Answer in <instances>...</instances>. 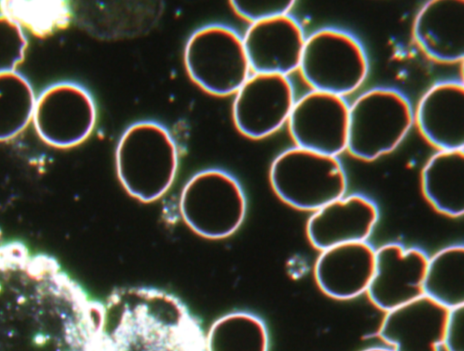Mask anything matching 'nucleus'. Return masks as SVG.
I'll list each match as a JSON object with an SVG mask.
<instances>
[{
	"instance_id": "obj_15",
	"label": "nucleus",
	"mask_w": 464,
	"mask_h": 351,
	"mask_svg": "<svg viewBox=\"0 0 464 351\" xmlns=\"http://www.w3.org/2000/svg\"><path fill=\"white\" fill-rule=\"evenodd\" d=\"M414 122L421 135L438 151L464 148V86L448 80L434 83L421 96Z\"/></svg>"
},
{
	"instance_id": "obj_8",
	"label": "nucleus",
	"mask_w": 464,
	"mask_h": 351,
	"mask_svg": "<svg viewBox=\"0 0 464 351\" xmlns=\"http://www.w3.org/2000/svg\"><path fill=\"white\" fill-rule=\"evenodd\" d=\"M96 119L91 93L78 83L63 82L50 85L36 98L32 121L44 142L71 148L91 135Z\"/></svg>"
},
{
	"instance_id": "obj_3",
	"label": "nucleus",
	"mask_w": 464,
	"mask_h": 351,
	"mask_svg": "<svg viewBox=\"0 0 464 351\" xmlns=\"http://www.w3.org/2000/svg\"><path fill=\"white\" fill-rule=\"evenodd\" d=\"M414 122L408 98L388 87L372 88L349 105L346 150L372 161L395 150Z\"/></svg>"
},
{
	"instance_id": "obj_17",
	"label": "nucleus",
	"mask_w": 464,
	"mask_h": 351,
	"mask_svg": "<svg viewBox=\"0 0 464 351\" xmlns=\"http://www.w3.org/2000/svg\"><path fill=\"white\" fill-rule=\"evenodd\" d=\"M413 38L430 59L454 63L464 56V1L432 0L418 12Z\"/></svg>"
},
{
	"instance_id": "obj_4",
	"label": "nucleus",
	"mask_w": 464,
	"mask_h": 351,
	"mask_svg": "<svg viewBox=\"0 0 464 351\" xmlns=\"http://www.w3.org/2000/svg\"><path fill=\"white\" fill-rule=\"evenodd\" d=\"M269 180L284 202L313 212L344 196L347 189L346 174L337 157L296 146L274 159Z\"/></svg>"
},
{
	"instance_id": "obj_21",
	"label": "nucleus",
	"mask_w": 464,
	"mask_h": 351,
	"mask_svg": "<svg viewBox=\"0 0 464 351\" xmlns=\"http://www.w3.org/2000/svg\"><path fill=\"white\" fill-rule=\"evenodd\" d=\"M35 96L29 82L14 72L0 73V141L10 140L32 121Z\"/></svg>"
},
{
	"instance_id": "obj_9",
	"label": "nucleus",
	"mask_w": 464,
	"mask_h": 351,
	"mask_svg": "<svg viewBox=\"0 0 464 351\" xmlns=\"http://www.w3.org/2000/svg\"><path fill=\"white\" fill-rule=\"evenodd\" d=\"M348 117L343 97L312 90L295 102L287 123L296 147L337 157L346 150Z\"/></svg>"
},
{
	"instance_id": "obj_14",
	"label": "nucleus",
	"mask_w": 464,
	"mask_h": 351,
	"mask_svg": "<svg viewBox=\"0 0 464 351\" xmlns=\"http://www.w3.org/2000/svg\"><path fill=\"white\" fill-rule=\"evenodd\" d=\"M449 310L422 295L385 312L378 336L392 351H440Z\"/></svg>"
},
{
	"instance_id": "obj_1",
	"label": "nucleus",
	"mask_w": 464,
	"mask_h": 351,
	"mask_svg": "<svg viewBox=\"0 0 464 351\" xmlns=\"http://www.w3.org/2000/svg\"><path fill=\"white\" fill-rule=\"evenodd\" d=\"M102 306L100 351H206L198 320L169 293L121 288Z\"/></svg>"
},
{
	"instance_id": "obj_13",
	"label": "nucleus",
	"mask_w": 464,
	"mask_h": 351,
	"mask_svg": "<svg viewBox=\"0 0 464 351\" xmlns=\"http://www.w3.org/2000/svg\"><path fill=\"white\" fill-rule=\"evenodd\" d=\"M379 219L375 202L353 193L343 196L313 212L306 223L310 243L319 250L366 241Z\"/></svg>"
},
{
	"instance_id": "obj_10",
	"label": "nucleus",
	"mask_w": 464,
	"mask_h": 351,
	"mask_svg": "<svg viewBox=\"0 0 464 351\" xmlns=\"http://www.w3.org/2000/svg\"><path fill=\"white\" fill-rule=\"evenodd\" d=\"M295 102L293 85L287 76L254 73L236 93L235 125L248 138H266L287 122Z\"/></svg>"
},
{
	"instance_id": "obj_22",
	"label": "nucleus",
	"mask_w": 464,
	"mask_h": 351,
	"mask_svg": "<svg viewBox=\"0 0 464 351\" xmlns=\"http://www.w3.org/2000/svg\"><path fill=\"white\" fill-rule=\"evenodd\" d=\"M1 7L4 15L38 35L63 27L69 19L65 4L58 1H5Z\"/></svg>"
},
{
	"instance_id": "obj_24",
	"label": "nucleus",
	"mask_w": 464,
	"mask_h": 351,
	"mask_svg": "<svg viewBox=\"0 0 464 351\" xmlns=\"http://www.w3.org/2000/svg\"><path fill=\"white\" fill-rule=\"evenodd\" d=\"M234 11L242 18L256 23L279 15H288L292 0H242L231 1Z\"/></svg>"
},
{
	"instance_id": "obj_19",
	"label": "nucleus",
	"mask_w": 464,
	"mask_h": 351,
	"mask_svg": "<svg viewBox=\"0 0 464 351\" xmlns=\"http://www.w3.org/2000/svg\"><path fill=\"white\" fill-rule=\"evenodd\" d=\"M423 295L448 309L464 306V247H445L429 258Z\"/></svg>"
},
{
	"instance_id": "obj_23",
	"label": "nucleus",
	"mask_w": 464,
	"mask_h": 351,
	"mask_svg": "<svg viewBox=\"0 0 464 351\" xmlns=\"http://www.w3.org/2000/svg\"><path fill=\"white\" fill-rule=\"evenodd\" d=\"M27 40L22 27L0 14V73L14 72L24 60Z\"/></svg>"
},
{
	"instance_id": "obj_25",
	"label": "nucleus",
	"mask_w": 464,
	"mask_h": 351,
	"mask_svg": "<svg viewBox=\"0 0 464 351\" xmlns=\"http://www.w3.org/2000/svg\"><path fill=\"white\" fill-rule=\"evenodd\" d=\"M464 306L449 310L442 347L446 351H463Z\"/></svg>"
},
{
	"instance_id": "obj_20",
	"label": "nucleus",
	"mask_w": 464,
	"mask_h": 351,
	"mask_svg": "<svg viewBox=\"0 0 464 351\" xmlns=\"http://www.w3.org/2000/svg\"><path fill=\"white\" fill-rule=\"evenodd\" d=\"M206 351H268L266 327L257 316L233 312L217 319L205 336Z\"/></svg>"
},
{
	"instance_id": "obj_11",
	"label": "nucleus",
	"mask_w": 464,
	"mask_h": 351,
	"mask_svg": "<svg viewBox=\"0 0 464 351\" xmlns=\"http://www.w3.org/2000/svg\"><path fill=\"white\" fill-rule=\"evenodd\" d=\"M428 259L421 249L400 243L375 249L374 272L366 291L371 301L388 312L421 297Z\"/></svg>"
},
{
	"instance_id": "obj_6",
	"label": "nucleus",
	"mask_w": 464,
	"mask_h": 351,
	"mask_svg": "<svg viewBox=\"0 0 464 351\" xmlns=\"http://www.w3.org/2000/svg\"><path fill=\"white\" fill-rule=\"evenodd\" d=\"M180 214L197 234L212 239H224L242 224L246 200L237 180L220 169L194 174L182 189Z\"/></svg>"
},
{
	"instance_id": "obj_12",
	"label": "nucleus",
	"mask_w": 464,
	"mask_h": 351,
	"mask_svg": "<svg viewBox=\"0 0 464 351\" xmlns=\"http://www.w3.org/2000/svg\"><path fill=\"white\" fill-rule=\"evenodd\" d=\"M305 38L289 14L252 23L242 38L250 70L287 76L299 67Z\"/></svg>"
},
{
	"instance_id": "obj_5",
	"label": "nucleus",
	"mask_w": 464,
	"mask_h": 351,
	"mask_svg": "<svg viewBox=\"0 0 464 351\" xmlns=\"http://www.w3.org/2000/svg\"><path fill=\"white\" fill-rule=\"evenodd\" d=\"M298 69L312 90L343 97L362 84L369 63L353 34L324 27L305 38Z\"/></svg>"
},
{
	"instance_id": "obj_7",
	"label": "nucleus",
	"mask_w": 464,
	"mask_h": 351,
	"mask_svg": "<svg viewBox=\"0 0 464 351\" xmlns=\"http://www.w3.org/2000/svg\"><path fill=\"white\" fill-rule=\"evenodd\" d=\"M184 63L191 80L217 96L237 93L250 71L242 37L235 29L220 24L204 25L191 34L185 46Z\"/></svg>"
},
{
	"instance_id": "obj_2",
	"label": "nucleus",
	"mask_w": 464,
	"mask_h": 351,
	"mask_svg": "<svg viewBox=\"0 0 464 351\" xmlns=\"http://www.w3.org/2000/svg\"><path fill=\"white\" fill-rule=\"evenodd\" d=\"M118 178L133 198L151 202L172 185L179 167L177 143L169 131L154 121H140L122 132L115 152Z\"/></svg>"
},
{
	"instance_id": "obj_18",
	"label": "nucleus",
	"mask_w": 464,
	"mask_h": 351,
	"mask_svg": "<svg viewBox=\"0 0 464 351\" xmlns=\"http://www.w3.org/2000/svg\"><path fill=\"white\" fill-rule=\"evenodd\" d=\"M421 190L440 213L461 217L464 212V151H438L424 165Z\"/></svg>"
},
{
	"instance_id": "obj_26",
	"label": "nucleus",
	"mask_w": 464,
	"mask_h": 351,
	"mask_svg": "<svg viewBox=\"0 0 464 351\" xmlns=\"http://www.w3.org/2000/svg\"><path fill=\"white\" fill-rule=\"evenodd\" d=\"M362 351H392L390 347L374 346L363 349Z\"/></svg>"
},
{
	"instance_id": "obj_16",
	"label": "nucleus",
	"mask_w": 464,
	"mask_h": 351,
	"mask_svg": "<svg viewBox=\"0 0 464 351\" xmlns=\"http://www.w3.org/2000/svg\"><path fill=\"white\" fill-rule=\"evenodd\" d=\"M375 267V249L367 241L337 245L321 251L314 266L320 289L340 300L367 291Z\"/></svg>"
}]
</instances>
